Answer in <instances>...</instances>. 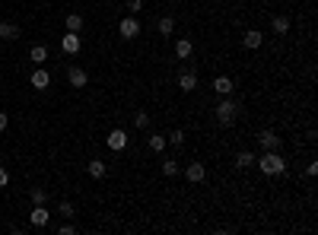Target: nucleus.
I'll return each instance as SVG.
<instances>
[{"instance_id":"nucleus-25","label":"nucleus","mask_w":318,"mask_h":235,"mask_svg":"<svg viewBox=\"0 0 318 235\" xmlns=\"http://www.w3.org/2000/svg\"><path fill=\"white\" fill-rule=\"evenodd\" d=\"M134 124L140 127V130H143V127H150V115H147V111H137V115H134Z\"/></svg>"},{"instance_id":"nucleus-22","label":"nucleus","mask_w":318,"mask_h":235,"mask_svg":"<svg viewBox=\"0 0 318 235\" xmlns=\"http://www.w3.org/2000/svg\"><path fill=\"white\" fill-rule=\"evenodd\" d=\"M150 150H153V153H162V150H166V137H162V134H153V137H150Z\"/></svg>"},{"instance_id":"nucleus-18","label":"nucleus","mask_w":318,"mask_h":235,"mask_svg":"<svg viewBox=\"0 0 318 235\" xmlns=\"http://www.w3.org/2000/svg\"><path fill=\"white\" fill-rule=\"evenodd\" d=\"M29 57L35 60V64H45V60H48V48H45V45H32V51H29Z\"/></svg>"},{"instance_id":"nucleus-11","label":"nucleus","mask_w":318,"mask_h":235,"mask_svg":"<svg viewBox=\"0 0 318 235\" xmlns=\"http://www.w3.org/2000/svg\"><path fill=\"white\" fill-rule=\"evenodd\" d=\"M32 89H48V86H51V76H48V70H41V67H38V70L35 73H32Z\"/></svg>"},{"instance_id":"nucleus-27","label":"nucleus","mask_w":318,"mask_h":235,"mask_svg":"<svg viewBox=\"0 0 318 235\" xmlns=\"http://www.w3.org/2000/svg\"><path fill=\"white\" fill-rule=\"evenodd\" d=\"M45 188H32V200H35V204H45Z\"/></svg>"},{"instance_id":"nucleus-26","label":"nucleus","mask_w":318,"mask_h":235,"mask_svg":"<svg viewBox=\"0 0 318 235\" xmlns=\"http://www.w3.org/2000/svg\"><path fill=\"white\" fill-rule=\"evenodd\" d=\"M127 10H131V16H137L143 10V0H127Z\"/></svg>"},{"instance_id":"nucleus-19","label":"nucleus","mask_w":318,"mask_h":235,"mask_svg":"<svg viewBox=\"0 0 318 235\" xmlns=\"http://www.w3.org/2000/svg\"><path fill=\"white\" fill-rule=\"evenodd\" d=\"M83 29V16L80 13H67V32H80Z\"/></svg>"},{"instance_id":"nucleus-30","label":"nucleus","mask_w":318,"mask_h":235,"mask_svg":"<svg viewBox=\"0 0 318 235\" xmlns=\"http://www.w3.org/2000/svg\"><path fill=\"white\" fill-rule=\"evenodd\" d=\"M6 185H10V172L0 169V188H6Z\"/></svg>"},{"instance_id":"nucleus-29","label":"nucleus","mask_w":318,"mask_h":235,"mask_svg":"<svg viewBox=\"0 0 318 235\" xmlns=\"http://www.w3.org/2000/svg\"><path fill=\"white\" fill-rule=\"evenodd\" d=\"M57 235H76V229H73V226H70V223H64V226H61V229H57Z\"/></svg>"},{"instance_id":"nucleus-2","label":"nucleus","mask_w":318,"mask_h":235,"mask_svg":"<svg viewBox=\"0 0 318 235\" xmlns=\"http://www.w3.org/2000/svg\"><path fill=\"white\" fill-rule=\"evenodd\" d=\"M236 115H239V105L233 99H229V95H220V105H217V121L223 127H229L236 121Z\"/></svg>"},{"instance_id":"nucleus-6","label":"nucleus","mask_w":318,"mask_h":235,"mask_svg":"<svg viewBox=\"0 0 318 235\" xmlns=\"http://www.w3.org/2000/svg\"><path fill=\"white\" fill-rule=\"evenodd\" d=\"M108 150H115V153H121L124 150V146H127V134H124V130L121 127H118V130H111V134H108Z\"/></svg>"},{"instance_id":"nucleus-9","label":"nucleus","mask_w":318,"mask_h":235,"mask_svg":"<svg viewBox=\"0 0 318 235\" xmlns=\"http://www.w3.org/2000/svg\"><path fill=\"white\" fill-rule=\"evenodd\" d=\"M61 48L67 51V54H76V51H80V32H67V35L61 38Z\"/></svg>"},{"instance_id":"nucleus-13","label":"nucleus","mask_w":318,"mask_h":235,"mask_svg":"<svg viewBox=\"0 0 318 235\" xmlns=\"http://www.w3.org/2000/svg\"><path fill=\"white\" fill-rule=\"evenodd\" d=\"M261 41H264V35H261L258 29H248L245 35H242V45H245V48H252V51H255V48H261Z\"/></svg>"},{"instance_id":"nucleus-7","label":"nucleus","mask_w":318,"mask_h":235,"mask_svg":"<svg viewBox=\"0 0 318 235\" xmlns=\"http://www.w3.org/2000/svg\"><path fill=\"white\" fill-rule=\"evenodd\" d=\"M258 143H261V150H280V137L274 134V130H261V134H258Z\"/></svg>"},{"instance_id":"nucleus-14","label":"nucleus","mask_w":318,"mask_h":235,"mask_svg":"<svg viewBox=\"0 0 318 235\" xmlns=\"http://www.w3.org/2000/svg\"><path fill=\"white\" fill-rule=\"evenodd\" d=\"M233 89H236V86H233L229 76H217V80H213V92H217V95H229Z\"/></svg>"},{"instance_id":"nucleus-1","label":"nucleus","mask_w":318,"mask_h":235,"mask_svg":"<svg viewBox=\"0 0 318 235\" xmlns=\"http://www.w3.org/2000/svg\"><path fill=\"white\" fill-rule=\"evenodd\" d=\"M255 165L264 172V175H283V172H287V159H283L277 150H264V156L255 159Z\"/></svg>"},{"instance_id":"nucleus-8","label":"nucleus","mask_w":318,"mask_h":235,"mask_svg":"<svg viewBox=\"0 0 318 235\" xmlns=\"http://www.w3.org/2000/svg\"><path fill=\"white\" fill-rule=\"evenodd\" d=\"M48 220H51V213L45 210V204H35V210L29 213V223H32V226H38V229H41V226H48Z\"/></svg>"},{"instance_id":"nucleus-5","label":"nucleus","mask_w":318,"mask_h":235,"mask_svg":"<svg viewBox=\"0 0 318 235\" xmlns=\"http://www.w3.org/2000/svg\"><path fill=\"white\" fill-rule=\"evenodd\" d=\"M67 83H70L73 89H83V86L89 83V73H86L83 67H70V70H67Z\"/></svg>"},{"instance_id":"nucleus-21","label":"nucleus","mask_w":318,"mask_h":235,"mask_svg":"<svg viewBox=\"0 0 318 235\" xmlns=\"http://www.w3.org/2000/svg\"><path fill=\"white\" fill-rule=\"evenodd\" d=\"M255 165V153H239L236 156V169H252Z\"/></svg>"},{"instance_id":"nucleus-23","label":"nucleus","mask_w":318,"mask_h":235,"mask_svg":"<svg viewBox=\"0 0 318 235\" xmlns=\"http://www.w3.org/2000/svg\"><path fill=\"white\" fill-rule=\"evenodd\" d=\"M166 143H172V146H182V143H185V130H172V134L166 137Z\"/></svg>"},{"instance_id":"nucleus-24","label":"nucleus","mask_w":318,"mask_h":235,"mask_svg":"<svg viewBox=\"0 0 318 235\" xmlns=\"http://www.w3.org/2000/svg\"><path fill=\"white\" fill-rule=\"evenodd\" d=\"M162 175H166V178H175V175H178V162H172V159L162 162Z\"/></svg>"},{"instance_id":"nucleus-12","label":"nucleus","mask_w":318,"mask_h":235,"mask_svg":"<svg viewBox=\"0 0 318 235\" xmlns=\"http://www.w3.org/2000/svg\"><path fill=\"white\" fill-rule=\"evenodd\" d=\"M178 89H182V92H194L197 89V76L191 70H185L182 76H178Z\"/></svg>"},{"instance_id":"nucleus-4","label":"nucleus","mask_w":318,"mask_h":235,"mask_svg":"<svg viewBox=\"0 0 318 235\" xmlns=\"http://www.w3.org/2000/svg\"><path fill=\"white\" fill-rule=\"evenodd\" d=\"M185 178L191 181V185H201V181L207 178V169H204V162H188V169H185Z\"/></svg>"},{"instance_id":"nucleus-28","label":"nucleus","mask_w":318,"mask_h":235,"mask_svg":"<svg viewBox=\"0 0 318 235\" xmlns=\"http://www.w3.org/2000/svg\"><path fill=\"white\" fill-rule=\"evenodd\" d=\"M61 216L70 220V216H73V204H67V200H64V204H61Z\"/></svg>"},{"instance_id":"nucleus-3","label":"nucleus","mask_w":318,"mask_h":235,"mask_svg":"<svg viewBox=\"0 0 318 235\" xmlns=\"http://www.w3.org/2000/svg\"><path fill=\"white\" fill-rule=\"evenodd\" d=\"M118 32H121L124 41H134L137 35H140V22H137V16H124V19L118 22Z\"/></svg>"},{"instance_id":"nucleus-15","label":"nucleus","mask_w":318,"mask_h":235,"mask_svg":"<svg viewBox=\"0 0 318 235\" xmlns=\"http://www.w3.org/2000/svg\"><path fill=\"white\" fill-rule=\"evenodd\" d=\"M0 38H3V41L19 38V25H13V22H3V19H0Z\"/></svg>"},{"instance_id":"nucleus-17","label":"nucleus","mask_w":318,"mask_h":235,"mask_svg":"<svg viewBox=\"0 0 318 235\" xmlns=\"http://www.w3.org/2000/svg\"><path fill=\"white\" fill-rule=\"evenodd\" d=\"M86 172H89L92 178H105V172H108V169H105V162H102V159H92L89 165H86Z\"/></svg>"},{"instance_id":"nucleus-31","label":"nucleus","mask_w":318,"mask_h":235,"mask_svg":"<svg viewBox=\"0 0 318 235\" xmlns=\"http://www.w3.org/2000/svg\"><path fill=\"white\" fill-rule=\"evenodd\" d=\"M6 124H10V118H6L3 111H0V134H3V130H6Z\"/></svg>"},{"instance_id":"nucleus-16","label":"nucleus","mask_w":318,"mask_h":235,"mask_svg":"<svg viewBox=\"0 0 318 235\" xmlns=\"http://www.w3.org/2000/svg\"><path fill=\"white\" fill-rule=\"evenodd\" d=\"M271 29L277 32V35H287V32H290V19H287V16H274V19H271Z\"/></svg>"},{"instance_id":"nucleus-20","label":"nucleus","mask_w":318,"mask_h":235,"mask_svg":"<svg viewBox=\"0 0 318 235\" xmlns=\"http://www.w3.org/2000/svg\"><path fill=\"white\" fill-rule=\"evenodd\" d=\"M156 29H159V35H172V29H175V19H172V16H162V19L156 22Z\"/></svg>"},{"instance_id":"nucleus-10","label":"nucleus","mask_w":318,"mask_h":235,"mask_svg":"<svg viewBox=\"0 0 318 235\" xmlns=\"http://www.w3.org/2000/svg\"><path fill=\"white\" fill-rule=\"evenodd\" d=\"M191 54H194V45H191L188 38H178V41H175V57H178V60H188Z\"/></svg>"}]
</instances>
